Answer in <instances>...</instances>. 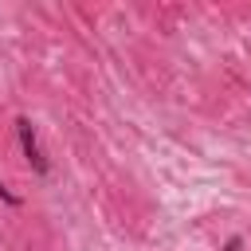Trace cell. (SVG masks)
<instances>
[{"label": "cell", "instance_id": "3", "mask_svg": "<svg viewBox=\"0 0 251 251\" xmlns=\"http://www.w3.org/2000/svg\"><path fill=\"white\" fill-rule=\"evenodd\" d=\"M224 251H239V235H231V239L224 243Z\"/></svg>", "mask_w": 251, "mask_h": 251}, {"label": "cell", "instance_id": "1", "mask_svg": "<svg viewBox=\"0 0 251 251\" xmlns=\"http://www.w3.org/2000/svg\"><path fill=\"white\" fill-rule=\"evenodd\" d=\"M16 137H20V149H24L27 165H31V173H35V176H47V173H51V161L43 157V145H39V137H35L31 118H16Z\"/></svg>", "mask_w": 251, "mask_h": 251}, {"label": "cell", "instance_id": "2", "mask_svg": "<svg viewBox=\"0 0 251 251\" xmlns=\"http://www.w3.org/2000/svg\"><path fill=\"white\" fill-rule=\"evenodd\" d=\"M0 200H4V204H12V208H20V204H24V200H20V196H16L8 184H0Z\"/></svg>", "mask_w": 251, "mask_h": 251}]
</instances>
